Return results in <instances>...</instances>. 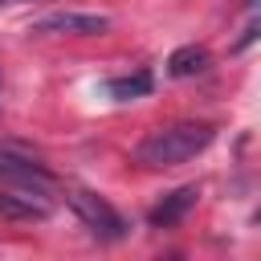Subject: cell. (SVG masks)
Instances as JSON below:
<instances>
[{
  "instance_id": "6da1fadb",
  "label": "cell",
  "mask_w": 261,
  "mask_h": 261,
  "mask_svg": "<svg viewBox=\"0 0 261 261\" xmlns=\"http://www.w3.org/2000/svg\"><path fill=\"white\" fill-rule=\"evenodd\" d=\"M212 139H216V126H208V122L159 126L135 147V163H143V167H179V163L196 159Z\"/></svg>"
},
{
  "instance_id": "7a4b0ae2",
  "label": "cell",
  "mask_w": 261,
  "mask_h": 261,
  "mask_svg": "<svg viewBox=\"0 0 261 261\" xmlns=\"http://www.w3.org/2000/svg\"><path fill=\"white\" fill-rule=\"evenodd\" d=\"M69 208L82 216V224H86L98 241H122V237H126V220H122V212H118L106 196L86 192V188H73V192H69Z\"/></svg>"
},
{
  "instance_id": "3957f363",
  "label": "cell",
  "mask_w": 261,
  "mask_h": 261,
  "mask_svg": "<svg viewBox=\"0 0 261 261\" xmlns=\"http://www.w3.org/2000/svg\"><path fill=\"white\" fill-rule=\"evenodd\" d=\"M106 29L110 20L98 12H49L33 24V33H49V37H102Z\"/></svg>"
},
{
  "instance_id": "277c9868",
  "label": "cell",
  "mask_w": 261,
  "mask_h": 261,
  "mask_svg": "<svg viewBox=\"0 0 261 261\" xmlns=\"http://www.w3.org/2000/svg\"><path fill=\"white\" fill-rule=\"evenodd\" d=\"M0 179L24 188V192H33V196H45V192L57 188V179H53L41 163H33V159H16V155H0Z\"/></svg>"
},
{
  "instance_id": "5b68a950",
  "label": "cell",
  "mask_w": 261,
  "mask_h": 261,
  "mask_svg": "<svg viewBox=\"0 0 261 261\" xmlns=\"http://www.w3.org/2000/svg\"><path fill=\"white\" fill-rule=\"evenodd\" d=\"M196 196H200L196 188H175L171 196H163V200L151 208V224H155V228H171V224H179V220L196 208Z\"/></svg>"
},
{
  "instance_id": "8992f818",
  "label": "cell",
  "mask_w": 261,
  "mask_h": 261,
  "mask_svg": "<svg viewBox=\"0 0 261 261\" xmlns=\"http://www.w3.org/2000/svg\"><path fill=\"white\" fill-rule=\"evenodd\" d=\"M208 65H212V57H208L204 45H184V49H175L167 57V73L171 77H192V73H204Z\"/></svg>"
},
{
  "instance_id": "52a82bcc",
  "label": "cell",
  "mask_w": 261,
  "mask_h": 261,
  "mask_svg": "<svg viewBox=\"0 0 261 261\" xmlns=\"http://www.w3.org/2000/svg\"><path fill=\"white\" fill-rule=\"evenodd\" d=\"M106 94H110V98H118V102L143 98V94H151V73H147V69H139V73H126V77H110V82H106Z\"/></svg>"
},
{
  "instance_id": "ba28073f",
  "label": "cell",
  "mask_w": 261,
  "mask_h": 261,
  "mask_svg": "<svg viewBox=\"0 0 261 261\" xmlns=\"http://www.w3.org/2000/svg\"><path fill=\"white\" fill-rule=\"evenodd\" d=\"M0 212H4V216H41V208L33 204V196H29V200H16V196H0Z\"/></svg>"
},
{
  "instance_id": "9c48e42d",
  "label": "cell",
  "mask_w": 261,
  "mask_h": 261,
  "mask_svg": "<svg viewBox=\"0 0 261 261\" xmlns=\"http://www.w3.org/2000/svg\"><path fill=\"white\" fill-rule=\"evenodd\" d=\"M4 4H8V0H0V8H4Z\"/></svg>"
}]
</instances>
